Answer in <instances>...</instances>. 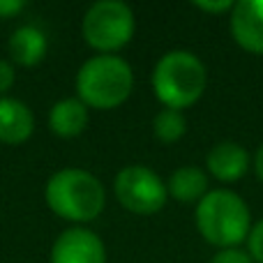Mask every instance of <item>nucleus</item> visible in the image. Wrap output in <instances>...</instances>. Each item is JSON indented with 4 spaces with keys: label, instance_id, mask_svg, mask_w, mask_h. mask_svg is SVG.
<instances>
[{
    "label": "nucleus",
    "instance_id": "nucleus-1",
    "mask_svg": "<svg viewBox=\"0 0 263 263\" xmlns=\"http://www.w3.org/2000/svg\"><path fill=\"white\" fill-rule=\"evenodd\" d=\"M205 65L190 51H168L157 60L153 72V90L164 109L182 111L205 92Z\"/></svg>",
    "mask_w": 263,
    "mask_h": 263
},
{
    "label": "nucleus",
    "instance_id": "nucleus-2",
    "mask_svg": "<svg viewBox=\"0 0 263 263\" xmlns=\"http://www.w3.org/2000/svg\"><path fill=\"white\" fill-rule=\"evenodd\" d=\"M46 203L58 217L90 222L104 208V185L83 168H60L46 182Z\"/></svg>",
    "mask_w": 263,
    "mask_h": 263
},
{
    "label": "nucleus",
    "instance_id": "nucleus-3",
    "mask_svg": "<svg viewBox=\"0 0 263 263\" xmlns=\"http://www.w3.org/2000/svg\"><path fill=\"white\" fill-rule=\"evenodd\" d=\"M196 227L205 240L222 250L238 247L250 236V208L236 192L213 190L196 203Z\"/></svg>",
    "mask_w": 263,
    "mask_h": 263
},
{
    "label": "nucleus",
    "instance_id": "nucleus-4",
    "mask_svg": "<svg viewBox=\"0 0 263 263\" xmlns=\"http://www.w3.org/2000/svg\"><path fill=\"white\" fill-rule=\"evenodd\" d=\"M134 74L127 60L111 53L92 55L77 74L79 100L92 109H116L132 95Z\"/></svg>",
    "mask_w": 263,
    "mask_h": 263
},
{
    "label": "nucleus",
    "instance_id": "nucleus-5",
    "mask_svg": "<svg viewBox=\"0 0 263 263\" xmlns=\"http://www.w3.org/2000/svg\"><path fill=\"white\" fill-rule=\"evenodd\" d=\"M134 35V12L123 0H100L83 16V37L102 53L123 49Z\"/></svg>",
    "mask_w": 263,
    "mask_h": 263
},
{
    "label": "nucleus",
    "instance_id": "nucleus-6",
    "mask_svg": "<svg viewBox=\"0 0 263 263\" xmlns=\"http://www.w3.org/2000/svg\"><path fill=\"white\" fill-rule=\"evenodd\" d=\"M116 199L120 201L125 210H132L136 215H153L164 208L168 190L164 180L143 164L125 166L116 176Z\"/></svg>",
    "mask_w": 263,
    "mask_h": 263
},
{
    "label": "nucleus",
    "instance_id": "nucleus-7",
    "mask_svg": "<svg viewBox=\"0 0 263 263\" xmlns=\"http://www.w3.org/2000/svg\"><path fill=\"white\" fill-rule=\"evenodd\" d=\"M51 263H106L104 242L88 229H67L51 247Z\"/></svg>",
    "mask_w": 263,
    "mask_h": 263
},
{
    "label": "nucleus",
    "instance_id": "nucleus-8",
    "mask_svg": "<svg viewBox=\"0 0 263 263\" xmlns=\"http://www.w3.org/2000/svg\"><path fill=\"white\" fill-rule=\"evenodd\" d=\"M231 35L245 51L263 53V0H240L233 5Z\"/></svg>",
    "mask_w": 263,
    "mask_h": 263
},
{
    "label": "nucleus",
    "instance_id": "nucleus-9",
    "mask_svg": "<svg viewBox=\"0 0 263 263\" xmlns=\"http://www.w3.org/2000/svg\"><path fill=\"white\" fill-rule=\"evenodd\" d=\"M205 166L217 180L236 182L250 168V155L236 141H222V143L210 148L208 157H205Z\"/></svg>",
    "mask_w": 263,
    "mask_h": 263
},
{
    "label": "nucleus",
    "instance_id": "nucleus-10",
    "mask_svg": "<svg viewBox=\"0 0 263 263\" xmlns=\"http://www.w3.org/2000/svg\"><path fill=\"white\" fill-rule=\"evenodd\" d=\"M35 129V118L28 104L14 97H0V141L7 145L23 143Z\"/></svg>",
    "mask_w": 263,
    "mask_h": 263
},
{
    "label": "nucleus",
    "instance_id": "nucleus-11",
    "mask_svg": "<svg viewBox=\"0 0 263 263\" xmlns=\"http://www.w3.org/2000/svg\"><path fill=\"white\" fill-rule=\"evenodd\" d=\"M49 127L63 139L79 136L88 127V106L79 97H65L55 102L49 114Z\"/></svg>",
    "mask_w": 263,
    "mask_h": 263
},
{
    "label": "nucleus",
    "instance_id": "nucleus-12",
    "mask_svg": "<svg viewBox=\"0 0 263 263\" xmlns=\"http://www.w3.org/2000/svg\"><path fill=\"white\" fill-rule=\"evenodd\" d=\"M7 49L14 63L32 67V65L42 63L46 55V35L35 26H21L12 32Z\"/></svg>",
    "mask_w": 263,
    "mask_h": 263
},
{
    "label": "nucleus",
    "instance_id": "nucleus-13",
    "mask_svg": "<svg viewBox=\"0 0 263 263\" xmlns=\"http://www.w3.org/2000/svg\"><path fill=\"white\" fill-rule=\"evenodd\" d=\"M166 190L180 203H199L208 194V176L199 166H180L171 173Z\"/></svg>",
    "mask_w": 263,
    "mask_h": 263
},
{
    "label": "nucleus",
    "instance_id": "nucleus-14",
    "mask_svg": "<svg viewBox=\"0 0 263 263\" xmlns=\"http://www.w3.org/2000/svg\"><path fill=\"white\" fill-rule=\"evenodd\" d=\"M187 129V120L182 116V111L176 109H162L153 120V132L162 143H176L178 139H182Z\"/></svg>",
    "mask_w": 263,
    "mask_h": 263
},
{
    "label": "nucleus",
    "instance_id": "nucleus-15",
    "mask_svg": "<svg viewBox=\"0 0 263 263\" xmlns=\"http://www.w3.org/2000/svg\"><path fill=\"white\" fill-rule=\"evenodd\" d=\"M247 247H250V252H247V254H250L252 259H256L259 263H263V219H261V222H256L254 227L250 229V236H247Z\"/></svg>",
    "mask_w": 263,
    "mask_h": 263
},
{
    "label": "nucleus",
    "instance_id": "nucleus-16",
    "mask_svg": "<svg viewBox=\"0 0 263 263\" xmlns=\"http://www.w3.org/2000/svg\"><path fill=\"white\" fill-rule=\"evenodd\" d=\"M210 263H252V256L238 247H227V250H219Z\"/></svg>",
    "mask_w": 263,
    "mask_h": 263
},
{
    "label": "nucleus",
    "instance_id": "nucleus-17",
    "mask_svg": "<svg viewBox=\"0 0 263 263\" xmlns=\"http://www.w3.org/2000/svg\"><path fill=\"white\" fill-rule=\"evenodd\" d=\"M14 67L7 63V60H0V95L3 92H7L9 88L14 86Z\"/></svg>",
    "mask_w": 263,
    "mask_h": 263
},
{
    "label": "nucleus",
    "instance_id": "nucleus-18",
    "mask_svg": "<svg viewBox=\"0 0 263 263\" xmlns=\"http://www.w3.org/2000/svg\"><path fill=\"white\" fill-rule=\"evenodd\" d=\"M23 0H0V18H7V16H14L16 12L23 9Z\"/></svg>",
    "mask_w": 263,
    "mask_h": 263
},
{
    "label": "nucleus",
    "instance_id": "nucleus-19",
    "mask_svg": "<svg viewBox=\"0 0 263 263\" xmlns=\"http://www.w3.org/2000/svg\"><path fill=\"white\" fill-rule=\"evenodd\" d=\"M196 7H201L203 12H224V9H229V7H233V3H229V0H217V3H196Z\"/></svg>",
    "mask_w": 263,
    "mask_h": 263
},
{
    "label": "nucleus",
    "instance_id": "nucleus-20",
    "mask_svg": "<svg viewBox=\"0 0 263 263\" xmlns=\"http://www.w3.org/2000/svg\"><path fill=\"white\" fill-rule=\"evenodd\" d=\"M254 171H256V176L263 180V145L259 150H256V157H254Z\"/></svg>",
    "mask_w": 263,
    "mask_h": 263
}]
</instances>
